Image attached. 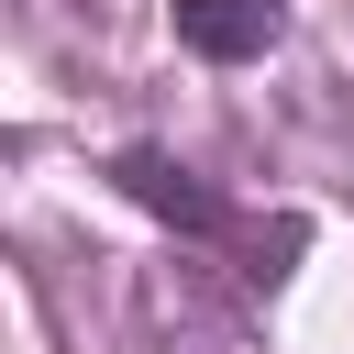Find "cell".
I'll return each mask as SVG.
<instances>
[{
    "label": "cell",
    "mask_w": 354,
    "mask_h": 354,
    "mask_svg": "<svg viewBox=\"0 0 354 354\" xmlns=\"http://www.w3.org/2000/svg\"><path fill=\"white\" fill-rule=\"evenodd\" d=\"M288 33V0H177V44L199 66H254Z\"/></svg>",
    "instance_id": "2"
},
{
    "label": "cell",
    "mask_w": 354,
    "mask_h": 354,
    "mask_svg": "<svg viewBox=\"0 0 354 354\" xmlns=\"http://www.w3.org/2000/svg\"><path fill=\"white\" fill-rule=\"evenodd\" d=\"M111 177H122V199H144L155 221H177V232H199V243H221V232H232L221 188H210L199 166H177L166 144H122V155H111Z\"/></svg>",
    "instance_id": "1"
}]
</instances>
